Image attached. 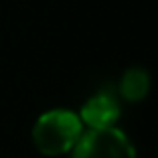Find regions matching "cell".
<instances>
[{"label":"cell","instance_id":"2","mask_svg":"<svg viewBox=\"0 0 158 158\" xmlns=\"http://www.w3.org/2000/svg\"><path fill=\"white\" fill-rule=\"evenodd\" d=\"M71 152L73 158H138L130 138L116 126L83 132Z\"/></svg>","mask_w":158,"mask_h":158},{"label":"cell","instance_id":"1","mask_svg":"<svg viewBox=\"0 0 158 158\" xmlns=\"http://www.w3.org/2000/svg\"><path fill=\"white\" fill-rule=\"evenodd\" d=\"M83 136L79 116L65 107H55L41 114L33 126V144L45 156H61L75 148Z\"/></svg>","mask_w":158,"mask_h":158},{"label":"cell","instance_id":"4","mask_svg":"<svg viewBox=\"0 0 158 158\" xmlns=\"http://www.w3.org/2000/svg\"><path fill=\"white\" fill-rule=\"evenodd\" d=\"M150 91V73L144 67H130L120 79V95L130 103L142 102Z\"/></svg>","mask_w":158,"mask_h":158},{"label":"cell","instance_id":"3","mask_svg":"<svg viewBox=\"0 0 158 158\" xmlns=\"http://www.w3.org/2000/svg\"><path fill=\"white\" fill-rule=\"evenodd\" d=\"M77 116L81 120V124L87 126L89 130L114 128L118 118H120V103L112 93L99 91L81 106V112Z\"/></svg>","mask_w":158,"mask_h":158}]
</instances>
